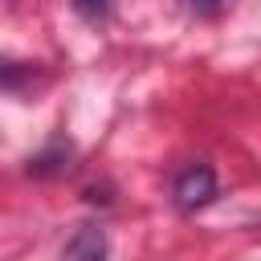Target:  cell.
<instances>
[{"mask_svg": "<svg viewBox=\"0 0 261 261\" xmlns=\"http://www.w3.org/2000/svg\"><path fill=\"white\" fill-rule=\"evenodd\" d=\"M102 253H106L102 228H77V237L61 249V257H102Z\"/></svg>", "mask_w": 261, "mask_h": 261, "instance_id": "2", "label": "cell"}, {"mask_svg": "<svg viewBox=\"0 0 261 261\" xmlns=\"http://www.w3.org/2000/svg\"><path fill=\"white\" fill-rule=\"evenodd\" d=\"M212 200H216V171H212L204 159L184 163V167L175 171V179H171V204L192 216V212L208 208Z\"/></svg>", "mask_w": 261, "mask_h": 261, "instance_id": "1", "label": "cell"}, {"mask_svg": "<svg viewBox=\"0 0 261 261\" xmlns=\"http://www.w3.org/2000/svg\"><path fill=\"white\" fill-rule=\"evenodd\" d=\"M69 8H73L82 20H90V24H102V20H110V12H114V0H69Z\"/></svg>", "mask_w": 261, "mask_h": 261, "instance_id": "4", "label": "cell"}, {"mask_svg": "<svg viewBox=\"0 0 261 261\" xmlns=\"http://www.w3.org/2000/svg\"><path fill=\"white\" fill-rule=\"evenodd\" d=\"M65 159H69V143L57 139L49 151H41L37 159H29V171H37V175H53V171H65V167H69Z\"/></svg>", "mask_w": 261, "mask_h": 261, "instance_id": "3", "label": "cell"}, {"mask_svg": "<svg viewBox=\"0 0 261 261\" xmlns=\"http://www.w3.org/2000/svg\"><path fill=\"white\" fill-rule=\"evenodd\" d=\"M192 16H216L220 8H224V0H179Z\"/></svg>", "mask_w": 261, "mask_h": 261, "instance_id": "5", "label": "cell"}]
</instances>
